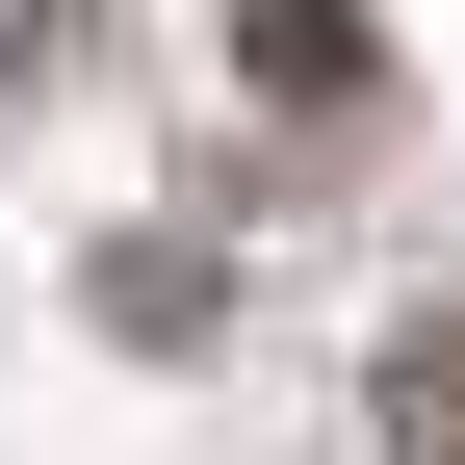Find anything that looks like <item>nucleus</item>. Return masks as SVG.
<instances>
[{
	"label": "nucleus",
	"mask_w": 465,
	"mask_h": 465,
	"mask_svg": "<svg viewBox=\"0 0 465 465\" xmlns=\"http://www.w3.org/2000/svg\"><path fill=\"white\" fill-rule=\"evenodd\" d=\"M26 78H78V0H0V104Z\"/></svg>",
	"instance_id": "nucleus-3"
},
{
	"label": "nucleus",
	"mask_w": 465,
	"mask_h": 465,
	"mask_svg": "<svg viewBox=\"0 0 465 465\" xmlns=\"http://www.w3.org/2000/svg\"><path fill=\"white\" fill-rule=\"evenodd\" d=\"M362 440H388V465H465V311H414V336L362 362Z\"/></svg>",
	"instance_id": "nucleus-1"
},
{
	"label": "nucleus",
	"mask_w": 465,
	"mask_h": 465,
	"mask_svg": "<svg viewBox=\"0 0 465 465\" xmlns=\"http://www.w3.org/2000/svg\"><path fill=\"white\" fill-rule=\"evenodd\" d=\"M232 26H259V78H284V104H362V26H336V0H232Z\"/></svg>",
	"instance_id": "nucleus-2"
}]
</instances>
